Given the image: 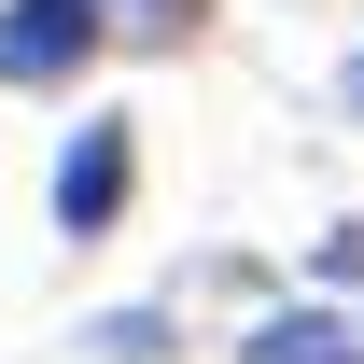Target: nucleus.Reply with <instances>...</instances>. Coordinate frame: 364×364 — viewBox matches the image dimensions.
<instances>
[{
  "label": "nucleus",
  "mask_w": 364,
  "mask_h": 364,
  "mask_svg": "<svg viewBox=\"0 0 364 364\" xmlns=\"http://www.w3.org/2000/svg\"><path fill=\"white\" fill-rule=\"evenodd\" d=\"M127 28H140V43H182V28H196V0H140Z\"/></svg>",
  "instance_id": "4"
},
{
  "label": "nucleus",
  "mask_w": 364,
  "mask_h": 364,
  "mask_svg": "<svg viewBox=\"0 0 364 364\" xmlns=\"http://www.w3.org/2000/svg\"><path fill=\"white\" fill-rule=\"evenodd\" d=\"M127 182H140V140H127V112L70 127V154H56V238H112Z\"/></svg>",
  "instance_id": "2"
},
{
  "label": "nucleus",
  "mask_w": 364,
  "mask_h": 364,
  "mask_svg": "<svg viewBox=\"0 0 364 364\" xmlns=\"http://www.w3.org/2000/svg\"><path fill=\"white\" fill-rule=\"evenodd\" d=\"M98 43H112L98 0H0V85H70Z\"/></svg>",
  "instance_id": "1"
},
{
  "label": "nucleus",
  "mask_w": 364,
  "mask_h": 364,
  "mask_svg": "<svg viewBox=\"0 0 364 364\" xmlns=\"http://www.w3.org/2000/svg\"><path fill=\"white\" fill-rule=\"evenodd\" d=\"M252 364H364V336L336 309H280V322H252Z\"/></svg>",
  "instance_id": "3"
},
{
  "label": "nucleus",
  "mask_w": 364,
  "mask_h": 364,
  "mask_svg": "<svg viewBox=\"0 0 364 364\" xmlns=\"http://www.w3.org/2000/svg\"><path fill=\"white\" fill-rule=\"evenodd\" d=\"M350 98H364V56H350Z\"/></svg>",
  "instance_id": "5"
}]
</instances>
